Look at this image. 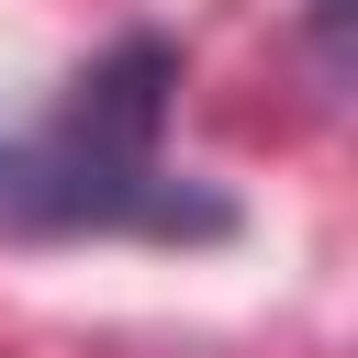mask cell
<instances>
[{"label":"cell","mask_w":358,"mask_h":358,"mask_svg":"<svg viewBox=\"0 0 358 358\" xmlns=\"http://www.w3.org/2000/svg\"><path fill=\"white\" fill-rule=\"evenodd\" d=\"M168 90H179L168 34H123L112 56H90L67 78V112L34 145H11L0 224H45V235H78V224L90 235H224V201H201L157 157Z\"/></svg>","instance_id":"6da1fadb"},{"label":"cell","mask_w":358,"mask_h":358,"mask_svg":"<svg viewBox=\"0 0 358 358\" xmlns=\"http://www.w3.org/2000/svg\"><path fill=\"white\" fill-rule=\"evenodd\" d=\"M313 45H324V67H347V0H313Z\"/></svg>","instance_id":"7a4b0ae2"},{"label":"cell","mask_w":358,"mask_h":358,"mask_svg":"<svg viewBox=\"0 0 358 358\" xmlns=\"http://www.w3.org/2000/svg\"><path fill=\"white\" fill-rule=\"evenodd\" d=\"M0 190H11V145H0Z\"/></svg>","instance_id":"3957f363"}]
</instances>
